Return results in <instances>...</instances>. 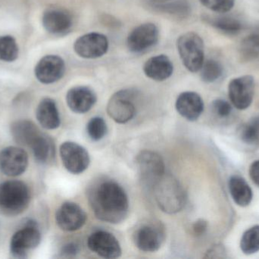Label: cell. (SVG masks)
Listing matches in <instances>:
<instances>
[{
	"label": "cell",
	"instance_id": "1",
	"mask_svg": "<svg viewBox=\"0 0 259 259\" xmlns=\"http://www.w3.org/2000/svg\"><path fill=\"white\" fill-rule=\"evenodd\" d=\"M90 202L96 216L103 221L118 224L128 214V198L121 186L105 181L90 193Z\"/></svg>",
	"mask_w": 259,
	"mask_h": 259
},
{
	"label": "cell",
	"instance_id": "2",
	"mask_svg": "<svg viewBox=\"0 0 259 259\" xmlns=\"http://www.w3.org/2000/svg\"><path fill=\"white\" fill-rule=\"evenodd\" d=\"M153 187L157 203L164 212L175 214L185 206L187 201L185 191L173 176L163 175Z\"/></svg>",
	"mask_w": 259,
	"mask_h": 259
},
{
	"label": "cell",
	"instance_id": "3",
	"mask_svg": "<svg viewBox=\"0 0 259 259\" xmlns=\"http://www.w3.org/2000/svg\"><path fill=\"white\" fill-rule=\"evenodd\" d=\"M30 193L28 187L19 180L0 182V211L6 215L21 214L28 207Z\"/></svg>",
	"mask_w": 259,
	"mask_h": 259
},
{
	"label": "cell",
	"instance_id": "4",
	"mask_svg": "<svg viewBox=\"0 0 259 259\" xmlns=\"http://www.w3.org/2000/svg\"><path fill=\"white\" fill-rule=\"evenodd\" d=\"M177 48L184 66L191 72H197L205 61L204 43L194 32L181 35L177 41Z\"/></svg>",
	"mask_w": 259,
	"mask_h": 259
},
{
	"label": "cell",
	"instance_id": "5",
	"mask_svg": "<svg viewBox=\"0 0 259 259\" xmlns=\"http://www.w3.org/2000/svg\"><path fill=\"white\" fill-rule=\"evenodd\" d=\"M135 91L121 90L111 97L107 105L109 117L118 123H126L134 118L137 111Z\"/></svg>",
	"mask_w": 259,
	"mask_h": 259
},
{
	"label": "cell",
	"instance_id": "6",
	"mask_svg": "<svg viewBox=\"0 0 259 259\" xmlns=\"http://www.w3.org/2000/svg\"><path fill=\"white\" fill-rule=\"evenodd\" d=\"M40 241L41 234L37 225L30 220L25 228L14 234L11 240V253L15 258H26L28 251L37 247Z\"/></svg>",
	"mask_w": 259,
	"mask_h": 259
},
{
	"label": "cell",
	"instance_id": "7",
	"mask_svg": "<svg viewBox=\"0 0 259 259\" xmlns=\"http://www.w3.org/2000/svg\"><path fill=\"white\" fill-rule=\"evenodd\" d=\"M109 46L106 36L103 33L93 32L77 38L74 42V50L83 59H97L107 53Z\"/></svg>",
	"mask_w": 259,
	"mask_h": 259
},
{
	"label": "cell",
	"instance_id": "8",
	"mask_svg": "<svg viewBox=\"0 0 259 259\" xmlns=\"http://www.w3.org/2000/svg\"><path fill=\"white\" fill-rule=\"evenodd\" d=\"M255 93V80L251 76H243L232 79L228 85V94L231 103L238 109L250 106Z\"/></svg>",
	"mask_w": 259,
	"mask_h": 259
},
{
	"label": "cell",
	"instance_id": "9",
	"mask_svg": "<svg viewBox=\"0 0 259 259\" xmlns=\"http://www.w3.org/2000/svg\"><path fill=\"white\" fill-rule=\"evenodd\" d=\"M60 156L66 170L73 174L83 173L91 162L88 151L71 141H66L61 145Z\"/></svg>",
	"mask_w": 259,
	"mask_h": 259
},
{
	"label": "cell",
	"instance_id": "10",
	"mask_svg": "<svg viewBox=\"0 0 259 259\" xmlns=\"http://www.w3.org/2000/svg\"><path fill=\"white\" fill-rule=\"evenodd\" d=\"M159 31L155 24L145 23L129 33L127 45L132 53H140L152 48L158 43Z\"/></svg>",
	"mask_w": 259,
	"mask_h": 259
},
{
	"label": "cell",
	"instance_id": "11",
	"mask_svg": "<svg viewBox=\"0 0 259 259\" xmlns=\"http://www.w3.org/2000/svg\"><path fill=\"white\" fill-rule=\"evenodd\" d=\"M27 166L28 155L21 147L10 146L0 153V170L6 176H20L25 172Z\"/></svg>",
	"mask_w": 259,
	"mask_h": 259
},
{
	"label": "cell",
	"instance_id": "12",
	"mask_svg": "<svg viewBox=\"0 0 259 259\" xmlns=\"http://www.w3.org/2000/svg\"><path fill=\"white\" fill-rule=\"evenodd\" d=\"M137 168L142 180L154 185L164 174V164L160 155L150 151H143L137 157Z\"/></svg>",
	"mask_w": 259,
	"mask_h": 259
},
{
	"label": "cell",
	"instance_id": "13",
	"mask_svg": "<svg viewBox=\"0 0 259 259\" xmlns=\"http://www.w3.org/2000/svg\"><path fill=\"white\" fill-rule=\"evenodd\" d=\"M65 71V61L56 55L44 56L35 67L37 80L45 85L55 83L63 77Z\"/></svg>",
	"mask_w": 259,
	"mask_h": 259
},
{
	"label": "cell",
	"instance_id": "14",
	"mask_svg": "<svg viewBox=\"0 0 259 259\" xmlns=\"http://www.w3.org/2000/svg\"><path fill=\"white\" fill-rule=\"evenodd\" d=\"M56 220L59 228L67 232L80 229L86 223L87 215L83 210L74 202H65L58 209Z\"/></svg>",
	"mask_w": 259,
	"mask_h": 259
},
{
	"label": "cell",
	"instance_id": "15",
	"mask_svg": "<svg viewBox=\"0 0 259 259\" xmlns=\"http://www.w3.org/2000/svg\"><path fill=\"white\" fill-rule=\"evenodd\" d=\"M88 244L92 252L104 258H118L121 254L118 240L106 231H97L91 234Z\"/></svg>",
	"mask_w": 259,
	"mask_h": 259
},
{
	"label": "cell",
	"instance_id": "16",
	"mask_svg": "<svg viewBox=\"0 0 259 259\" xmlns=\"http://www.w3.org/2000/svg\"><path fill=\"white\" fill-rule=\"evenodd\" d=\"M143 4L151 12L181 19L191 14V6L188 0H143Z\"/></svg>",
	"mask_w": 259,
	"mask_h": 259
},
{
	"label": "cell",
	"instance_id": "17",
	"mask_svg": "<svg viewBox=\"0 0 259 259\" xmlns=\"http://www.w3.org/2000/svg\"><path fill=\"white\" fill-rule=\"evenodd\" d=\"M67 104L76 114L88 112L97 102V95L88 87L77 86L71 88L67 93Z\"/></svg>",
	"mask_w": 259,
	"mask_h": 259
},
{
	"label": "cell",
	"instance_id": "18",
	"mask_svg": "<svg viewBox=\"0 0 259 259\" xmlns=\"http://www.w3.org/2000/svg\"><path fill=\"white\" fill-rule=\"evenodd\" d=\"M178 114L190 121L197 120L204 110V102L197 93L186 91L178 96L176 101Z\"/></svg>",
	"mask_w": 259,
	"mask_h": 259
},
{
	"label": "cell",
	"instance_id": "19",
	"mask_svg": "<svg viewBox=\"0 0 259 259\" xmlns=\"http://www.w3.org/2000/svg\"><path fill=\"white\" fill-rule=\"evenodd\" d=\"M164 235L158 227L145 225L137 230L134 236L136 246L143 252H153L158 250L162 243Z\"/></svg>",
	"mask_w": 259,
	"mask_h": 259
},
{
	"label": "cell",
	"instance_id": "20",
	"mask_svg": "<svg viewBox=\"0 0 259 259\" xmlns=\"http://www.w3.org/2000/svg\"><path fill=\"white\" fill-rule=\"evenodd\" d=\"M44 28L53 34H64L71 29L73 24L71 15L63 9H49L42 16Z\"/></svg>",
	"mask_w": 259,
	"mask_h": 259
},
{
	"label": "cell",
	"instance_id": "21",
	"mask_svg": "<svg viewBox=\"0 0 259 259\" xmlns=\"http://www.w3.org/2000/svg\"><path fill=\"white\" fill-rule=\"evenodd\" d=\"M143 71L149 79L157 82H162L172 76L174 65L167 56L158 55L151 57L145 62Z\"/></svg>",
	"mask_w": 259,
	"mask_h": 259
},
{
	"label": "cell",
	"instance_id": "22",
	"mask_svg": "<svg viewBox=\"0 0 259 259\" xmlns=\"http://www.w3.org/2000/svg\"><path fill=\"white\" fill-rule=\"evenodd\" d=\"M36 120L44 129L52 130L60 126V117L56 102L46 97L39 102L36 110Z\"/></svg>",
	"mask_w": 259,
	"mask_h": 259
},
{
	"label": "cell",
	"instance_id": "23",
	"mask_svg": "<svg viewBox=\"0 0 259 259\" xmlns=\"http://www.w3.org/2000/svg\"><path fill=\"white\" fill-rule=\"evenodd\" d=\"M11 132L14 140L21 145L30 147L41 134L37 126L29 120H19L11 126Z\"/></svg>",
	"mask_w": 259,
	"mask_h": 259
},
{
	"label": "cell",
	"instance_id": "24",
	"mask_svg": "<svg viewBox=\"0 0 259 259\" xmlns=\"http://www.w3.org/2000/svg\"><path fill=\"white\" fill-rule=\"evenodd\" d=\"M229 190L233 200L239 206H248L252 202L253 198L252 189L243 178L231 176L229 179Z\"/></svg>",
	"mask_w": 259,
	"mask_h": 259
},
{
	"label": "cell",
	"instance_id": "25",
	"mask_svg": "<svg viewBox=\"0 0 259 259\" xmlns=\"http://www.w3.org/2000/svg\"><path fill=\"white\" fill-rule=\"evenodd\" d=\"M208 24L227 35H237L243 30V25L237 18L231 16H205Z\"/></svg>",
	"mask_w": 259,
	"mask_h": 259
},
{
	"label": "cell",
	"instance_id": "26",
	"mask_svg": "<svg viewBox=\"0 0 259 259\" xmlns=\"http://www.w3.org/2000/svg\"><path fill=\"white\" fill-rule=\"evenodd\" d=\"M30 149L38 162L42 164L47 163L54 157V144L51 138L45 134L41 133L35 140Z\"/></svg>",
	"mask_w": 259,
	"mask_h": 259
},
{
	"label": "cell",
	"instance_id": "27",
	"mask_svg": "<svg viewBox=\"0 0 259 259\" xmlns=\"http://www.w3.org/2000/svg\"><path fill=\"white\" fill-rule=\"evenodd\" d=\"M240 57L251 62L259 59V32H254L242 40L239 47Z\"/></svg>",
	"mask_w": 259,
	"mask_h": 259
},
{
	"label": "cell",
	"instance_id": "28",
	"mask_svg": "<svg viewBox=\"0 0 259 259\" xmlns=\"http://www.w3.org/2000/svg\"><path fill=\"white\" fill-rule=\"evenodd\" d=\"M243 253L252 255L259 252V225L249 228L243 234L240 241Z\"/></svg>",
	"mask_w": 259,
	"mask_h": 259
},
{
	"label": "cell",
	"instance_id": "29",
	"mask_svg": "<svg viewBox=\"0 0 259 259\" xmlns=\"http://www.w3.org/2000/svg\"><path fill=\"white\" fill-rule=\"evenodd\" d=\"M199 71L201 79L206 83H213L219 80L224 72V68L221 62L215 59H210L204 61Z\"/></svg>",
	"mask_w": 259,
	"mask_h": 259
},
{
	"label": "cell",
	"instance_id": "30",
	"mask_svg": "<svg viewBox=\"0 0 259 259\" xmlns=\"http://www.w3.org/2000/svg\"><path fill=\"white\" fill-rule=\"evenodd\" d=\"M18 56V47L13 36H0V60L13 62Z\"/></svg>",
	"mask_w": 259,
	"mask_h": 259
},
{
	"label": "cell",
	"instance_id": "31",
	"mask_svg": "<svg viewBox=\"0 0 259 259\" xmlns=\"http://www.w3.org/2000/svg\"><path fill=\"white\" fill-rule=\"evenodd\" d=\"M240 137L243 142L255 144L259 140V120L257 119L243 125L240 130Z\"/></svg>",
	"mask_w": 259,
	"mask_h": 259
},
{
	"label": "cell",
	"instance_id": "32",
	"mask_svg": "<svg viewBox=\"0 0 259 259\" xmlns=\"http://www.w3.org/2000/svg\"><path fill=\"white\" fill-rule=\"evenodd\" d=\"M87 130L91 139L94 141H100L106 135L107 126L103 119L94 117L88 123Z\"/></svg>",
	"mask_w": 259,
	"mask_h": 259
},
{
	"label": "cell",
	"instance_id": "33",
	"mask_svg": "<svg viewBox=\"0 0 259 259\" xmlns=\"http://www.w3.org/2000/svg\"><path fill=\"white\" fill-rule=\"evenodd\" d=\"M205 7L217 13H227L234 8L235 0H199Z\"/></svg>",
	"mask_w": 259,
	"mask_h": 259
},
{
	"label": "cell",
	"instance_id": "34",
	"mask_svg": "<svg viewBox=\"0 0 259 259\" xmlns=\"http://www.w3.org/2000/svg\"><path fill=\"white\" fill-rule=\"evenodd\" d=\"M211 106L214 114L221 118H226L229 117L232 112V106L230 103L222 99L214 100Z\"/></svg>",
	"mask_w": 259,
	"mask_h": 259
},
{
	"label": "cell",
	"instance_id": "35",
	"mask_svg": "<svg viewBox=\"0 0 259 259\" xmlns=\"http://www.w3.org/2000/svg\"><path fill=\"white\" fill-rule=\"evenodd\" d=\"M78 252V246L74 244V243H69V244H67L66 246L62 248L61 254L64 257H71L77 255Z\"/></svg>",
	"mask_w": 259,
	"mask_h": 259
},
{
	"label": "cell",
	"instance_id": "36",
	"mask_svg": "<svg viewBox=\"0 0 259 259\" xmlns=\"http://www.w3.org/2000/svg\"><path fill=\"white\" fill-rule=\"evenodd\" d=\"M249 175L254 183L259 187V160L254 161L250 166Z\"/></svg>",
	"mask_w": 259,
	"mask_h": 259
},
{
	"label": "cell",
	"instance_id": "37",
	"mask_svg": "<svg viewBox=\"0 0 259 259\" xmlns=\"http://www.w3.org/2000/svg\"><path fill=\"white\" fill-rule=\"evenodd\" d=\"M207 228H208V224L202 219H199L197 221L195 222L193 226L195 234L198 236H201L205 234V231H207Z\"/></svg>",
	"mask_w": 259,
	"mask_h": 259
}]
</instances>
